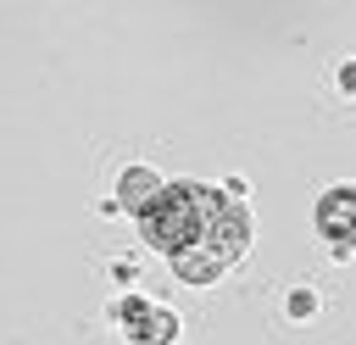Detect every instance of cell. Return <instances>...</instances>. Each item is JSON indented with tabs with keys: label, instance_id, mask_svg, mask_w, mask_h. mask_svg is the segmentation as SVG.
Segmentation results:
<instances>
[{
	"label": "cell",
	"instance_id": "obj_1",
	"mask_svg": "<svg viewBox=\"0 0 356 345\" xmlns=\"http://www.w3.org/2000/svg\"><path fill=\"white\" fill-rule=\"evenodd\" d=\"M217 206H222V195L211 189V184H161V195L139 211V234H145V245L150 250H161L167 262L178 256V250H189L206 228H211V217H217Z\"/></svg>",
	"mask_w": 356,
	"mask_h": 345
},
{
	"label": "cell",
	"instance_id": "obj_2",
	"mask_svg": "<svg viewBox=\"0 0 356 345\" xmlns=\"http://www.w3.org/2000/svg\"><path fill=\"white\" fill-rule=\"evenodd\" d=\"M245 250H250V211H245V200H239V195H222V206H217L211 228H206L189 250H178V256H172V273H178L184 284L206 289V284H217L222 273H234V267L245 262Z\"/></svg>",
	"mask_w": 356,
	"mask_h": 345
},
{
	"label": "cell",
	"instance_id": "obj_3",
	"mask_svg": "<svg viewBox=\"0 0 356 345\" xmlns=\"http://www.w3.org/2000/svg\"><path fill=\"white\" fill-rule=\"evenodd\" d=\"M312 228L323 234V245H328L339 262H350V256H356V184L323 189L317 206H312Z\"/></svg>",
	"mask_w": 356,
	"mask_h": 345
},
{
	"label": "cell",
	"instance_id": "obj_4",
	"mask_svg": "<svg viewBox=\"0 0 356 345\" xmlns=\"http://www.w3.org/2000/svg\"><path fill=\"white\" fill-rule=\"evenodd\" d=\"M111 317L122 323V334H128L134 345H178V334H184L178 312H167V306H156V300H145V295H122V300L111 306Z\"/></svg>",
	"mask_w": 356,
	"mask_h": 345
},
{
	"label": "cell",
	"instance_id": "obj_5",
	"mask_svg": "<svg viewBox=\"0 0 356 345\" xmlns=\"http://www.w3.org/2000/svg\"><path fill=\"white\" fill-rule=\"evenodd\" d=\"M156 195H161V178L150 167H122V178H117V211H134L139 217Z\"/></svg>",
	"mask_w": 356,
	"mask_h": 345
},
{
	"label": "cell",
	"instance_id": "obj_6",
	"mask_svg": "<svg viewBox=\"0 0 356 345\" xmlns=\"http://www.w3.org/2000/svg\"><path fill=\"white\" fill-rule=\"evenodd\" d=\"M289 312H295V317H306V312H317V295H306V289H300V295H289Z\"/></svg>",
	"mask_w": 356,
	"mask_h": 345
}]
</instances>
